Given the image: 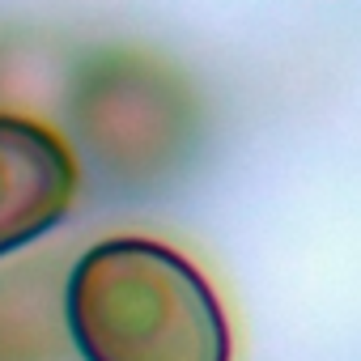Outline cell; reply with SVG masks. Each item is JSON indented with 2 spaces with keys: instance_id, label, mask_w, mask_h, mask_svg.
<instances>
[{
  "instance_id": "6da1fadb",
  "label": "cell",
  "mask_w": 361,
  "mask_h": 361,
  "mask_svg": "<svg viewBox=\"0 0 361 361\" xmlns=\"http://www.w3.org/2000/svg\"><path fill=\"white\" fill-rule=\"evenodd\" d=\"M73 344L85 361H230V323L204 272L157 238H106L68 276Z\"/></svg>"
},
{
  "instance_id": "7a4b0ae2",
  "label": "cell",
  "mask_w": 361,
  "mask_h": 361,
  "mask_svg": "<svg viewBox=\"0 0 361 361\" xmlns=\"http://www.w3.org/2000/svg\"><path fill=\"white\" fill-rule=\"evenodd\" d=\"M81 188V170L64 136L26 115L0 111V255L56 230Z\"/></svg>"
}]
</instances>
